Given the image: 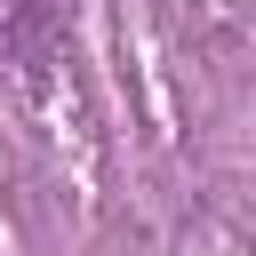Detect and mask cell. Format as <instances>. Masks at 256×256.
I'll list each match as a JSON object with an SVG mask.
<instances>
[{
  "mask_svg": "<svg viewBox=\"0 0 256 256\" xmlns=\"http://www.w3.org/2000/svg\"><path fill=\"white\" fill-rule=\"evenodd\" d=\"M56 40H64V0H0V64L40 72L56 64Z\"/></svg>",
  "mask_w": 256,
  "mask_h": 256,
  "instance_id": "6da1fadb",
  "label": "cell"
}]
</instances>
